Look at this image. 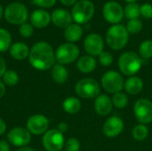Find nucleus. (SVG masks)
Wrapping results in <instances>:
<instances>
[{
	"label": "nucleus",
	"instance_id": "obj_1",
	"mask_svg": "<svg viewBox=\"0 0 152 151\" xmlns=\"http://www.w3.org/2000/svg\"><path fill=\"white\" fill-rule=\"evenodd\" d=\"M30 65L38 70H46L54 65L55 53L53 47L45 41L36 43L29 51Z\"/></svg>",
	"mask_w": 152,
	"mask_h": 151
},
{
	"label": "nucleus",
	"instance_id": "obj_2",
	"mask_svg": "<svg viewBox=\"0 0 152 151\" xmlns=\"http://www.w3.org/2000/svg\"><path fill=\"white\" fill-rule=\"evenodd\" d=\"M129 39V33L122 24H115L109 28L106 33V42L110 48L120 50L124 48Z\"/></svg>",
	"mask_w": 152,
	"mask_h": 151
},
{
	"label": "nucleus",
	"instance_id": "obj_3",
	"mask_svg": "<svg viewBox=\"0 0 152 151\" xmlns=\"http://www.w3.org/2000/svg\"><path fill=\"white\" fill-rule=\"evenodd\" d=\"M142 59L134 52H126L122 53L118 60L120 71L126 76H134L142 68Z\"/></svg>",
	"mask_w": 152,
	"mask_h": 151
},
{
	"label": "nucleus",
	"instance_id": "obj_4",
	"mask_svg": "<svg viewBox=\"0 0 152 151\" xmlns=\"http://www.w3.org/2000/svg\"><path fill=\"white\" fill-rule=\"evenodd\" d=\"M94 4L90 0H79L72 7L71 15L77 24H85L94 16Z\"/></svg>",
	"mask_w": 152,
	"mask_h": 151
},
{
	"label": "nucleus",
	"instance_id": "obj_5",
	"mask_svg": "<svg viewBox=\"0 0 152 151\" xmlns=\"http://www.w3.org/2000/svg\"><path fill=\"white\" fill-rule=\"evenodd\" d=\"M4 15L6 20L11 24L21 25L28 20V9L27 7L19 2H13L9 4L4 11Z\"/></svg>",
	"mask_w": 152,
	"mask_h": 151
},
{
	"label": "nucleus",
	"instance_id": "obj_6",
	"mask_svg": "<svg viewBox=\"0 0 152 151\" xmlns=\"http://www.w3.org/2000/svg\"><path fill=\"white\" fill-rule=\"evenodd\" d=\"M77 94L84 99L98 97L101 93L99 84L93 78H84L79 80L75 87Z\"/></svg>",
	"mask_w": 152,
	"mask_h": 151
},
{
	"label": "nucleus",
	"instance_id": "obj_7",
	"mask_svg": "<svg viewBox=\"0 0 152 151\" xmlns=\"http://www.w3.org/2000/svg\"><path fill=\"white\" fill-rule=\"evenodd\" d=\"M79 56V49L73 43L61 44L55 53V59L59 64H69L76 61Z\"/></svg>",
	"mask_w": 152,
	"mask_h": 151
},
{
	"label": "nucleus",
	"instance_id": "obj_8",
	"mask_svg": "<svg viewBox=\"0 0 152 151\" xmlns=\"http://www.w3.org/2000/svg\"><path fill=\"white\" fill-rule=\"evenodd\" d=\"M102 85L103 89L110 93H120L124 87V79L122 76L114 70L106 72L102 77Z\"/></svg>",
	"mask_w": 152,
	"mask_h": 151
},
{
	"label": "nucleus",
	"instance_id": "obj_9",
	"mask_svg": "<svg viewBox=\"0 0 152 151\" xmlns=\"http://www.w3.org/2000/svg\"><path fill=\"white\" fill-rule=\"evenodd\" d=\"M102 15L109 23L118 24L124 17V8L116 1H109L102 7Z\"/></svg>",
	"mask_w": 152,
	"mask_h": 151
},
{
	"label": "nucleus",
	"instance_id": "obj_10",
	"mask_svg": "<svg viewBox=\"0 0 152 151\" xmlns=\"http://www.w3.org/2000/svg\"><path fill=\"white\" fill-rule=\"evenodd\" d=\"M43 146L47 151H61L64 146L63 133L58 129L47 131L43 136Z\"/></svg>",
	"mask_w": 152,
	"mask_h": 151
},
{
	"label": "nucleus",
	"instance_id": "obj_11",
	"mask_svg": "<svg viewBox=\"0 0 152 151\" xmlns=\"http://www.w3.org/2000/svg\"><path fill=\"white\" fill-rule=\"evenodd\" d=\"M136 119L142 125L152 122V102L148 99L138 100L134 107Z\"/></svg>",
	"mask_w": 152,
	"mask_h": 151
},
{
	"label": "nucleus",
	"instance_id": "obj_12",
	"mask_svg": "<svg viewBox=\"0 0 152 151\" xmlns=\"http://www.w3.org/2000/svg\"><path fill=\"white\" fill-rule=\"evenodd\" d=\"M85 50L91 56H99L104 49V42L102 37L96 33L88 35L84 42Z\"/></svg>",
	"mask_w": 152,
	"mask_h": 151
},
{
	"label": "nucleus",
	"instance_id": "obj_13",
	"mask_svg": "<svg viewBox=\"0 0 152 151\" xmlns=\"http://www.w3.org/2000/svg\"><path fill=\"white\" fill-rule=\"evenodd\" d=\"M49 127V120L43 115L37 114L30 117L27 122V130L33 134L40 135L45 133Z\"/></svg>",
	"mask_w": 152,
	"mask_h": 151
},
{
	"label": "nucleus",
	"instance_id": "obj_14",
	"mask_svg": "<svg viewBox=\"0 0 152 151\" xmlns=\"http://www.w3.org/2000/svg\"><path fill=\"white\" fill-rule=\"evenodd\" d=\"M7 140L16 147H25L31 141L30 133L23 127H15L7 133Z\"/></svg>",
	"mask_w": 152,
	"mask_h": 151
},
{
	"label": "nucleus",
	"instance_id": "obj_15",
	"mask_svg": "<svg viewBox=\"0 0 152 151\" xmlns=\"http://www.w3.org/2000/svg\"><path fill=\"white\" fill-rule=\"evenodd\" d=\"M124 129L123 120L118 117H110L103 125V133L109 138H114L119 135Z\"/></svg>",
	"mask_w": 152,
	"mask_h": 151
},
{
	"label": "nucleus",
	"instance_id": "obj_16",
	"mask_svg": "<svg viewBox=\"0 0 152 151\" xmlns=\"http://www.w3.org/2000/svg\"><path fill=\"white\" fill-rule=\"evenodd\" d=\"M51 20L56 27L61 28H66L69 25L72 24L73 18H72L71 12H69V11H67L65 9L59 8V9H55L52 12Z\"/></svg>",
	"mask_w": 152,
	"mask_h": 151
},
{
	"label": "nucleus",
	"instance_id": "obj_17",
	"mask_svg": "<svg viewBox=\"0 0 152 151\" xmlns=\"http://www.w3.org/2000/svg\"><path fill=\"white\" fill-rule=\"evenodd\" d=\"M31 25L37 28H46L51 21V15L45 10H35L30 15Z\"/></svg>",
	"mask_w": 152,
	"mask_h": 151
},
{
	"label": "nucleus",
	"instance_id": "obj_18",
	"mask_svg": "<svg viewBox=\"0 0 152 151\" xmlns=\"http://www.w3.org/2000/svg\"><path fill=\"white\" fill-rule=\"evenodd\" d=\"M112 101L105 94H100L94 102V109L100 116H107L112 109Z\"/></svg>",
	"mask_w": 152,
	"mask_h": 151
},
{
	"label": "nucleus",
	"instance_id": "obj_19",
	"mask_svg": "<svg viewBox=\"0 0 152 151\" xmlns=\"http://www.w3.org/2000/svg\"><path fill=\"white\" fill-rule=\"evenodd\" d=\"M29 49L28 45L22 42H17L11 45L10 54L11 56L17 61H23L29 55Z\"/></svg>",
	"mask_w": 152,
	"mask_h": 151
},
{
	"label": "nucleus",
	"instance_id": "obj_20",
	"mask_svg": "<svg viewBox=\"0 0 152 151\" xmlns=\"http://www.w3.org/2000/svg\"><path fill=\"white\" fill-rule=\"evenodd\" d=\"M83 36V28L79 24H71L65 28L64 37L69 43L77 42Z\"/></svg>",
	"mask_w": 152,
	"mask_h": 151
},
{
	"label": "nucleus",
	"instance_id": "obj_21",
	"mask_svg": "<svg viewBox=\"0 0 152 151\" xmlns=\"http://www.w3.org/2000/svg\"><path fill=\"white\" fill-rule=\"evenodd\" d=\"M96 65H97V62L95 59L91 55H86V56L79 58L77 63V66L79 71L85 74L94 71L96 68Z\"/></svg>",
	"mask_w": 152,
	"mask_h": 151
},
{
	"label": "nucleus",
	"instance_id": "obj_22",
	"mask_svg": "<svg viewBox=\"0 0 152 151\" xmlns=\"http://www.w3.org/2000/svg\"><path fill=\"white\" fill-rule=\"evenodd\" d=\"M125 89L126 91L132 95H136L138 94L143 88V82L142 80L138 77H129L125 85Z\"/></svg>",
	"mask_w": 152,
	"mask_h": 151
},
{
	"label": "nucleus",
	"instance_id": "obj_23",
	"mask_svg": "<svg viewBox=\"0 0 152 151\" xmlns=\"http://www.w3.org/2000/svg\"><path fill=\"white\" fill-rule=\"evenodd\" d=\"M52 77L54 82L58 84H63L68 80L69 72L67 69L61 64H55L53 67Z\"/></svg>",
	"mask_w": 152,
	"mask_h": 151
},
{
	"label": "nucleus",
	"instance_id": "obj_24",
	"mask_svg": "<svg viewBox=\"0 0 152 151\" xmlns=\"http://www.w3.org/2000/svg\"><path fill=\"white\" fill-rule=\"evenodd\" d=\"M63 109L69 114H76L81 109V102L77 98L69 97L62 103Z\"/></svg>",
	"mask_w": 152,
	"mask_h": 151
},
{
	"label": "nucleus",
	"instance_id": "obj_25",
	"mask_svg": "<svg viewBox=\"0 0 152 151\" xmlns=\"http://www.w3.org/2000/svg\"><path fill=\"white\" fill-rule=\"evenodd\" d=\"M124 15L128 19V20H134V19H138L139 16L141 15V10H140V5L136 3H132V4H127L124 9Z\"/></svg>",
	"mask_w": 152,
	"mask_h": 151
},
{
	"label": "nucleus",
	"instance_id": "obj_26",
	"mask_svg": "<svg viewBox=\"0 0 152 151\" xmlns=\"http://www.w3.org/2000/svg\"><path fill=\"white\" fill-rule=\"evenodd\" d=\"M12 37L10 33L4 29L0 28V53H4L7 51L11 47Z\"/></svg>",
	"mask_w": 152,
	"mask_h": 151
},
{
	"label": "nucleus",
	"instance_id": "obj_27",
	"mask_svg": "<svg viewBox=\"0 0 152 151\" xmlns=\"http://www.w3.org/2000/svg\"><path fill=\"white\" fill-rule=\"evenodd\" d=\"M139 55L144 60L152 58V40H145L140 44Z\"/></svg>",
	"mask_w": 152,
	"mask_h": 151
},
{
	"label": "nucleus",
	"instance_id": "obj_28",
	"mask_svg": "<svg viewBox=\"0 0 152 151\" xmlns=\"http://www.w3.org/2000/svg\"><path fill=\"white\" fill-rule=\"evenodd\" d=\"M148 135H149V130L145 125L142 124L134 126V128L133 129V136L138 142L144 141L148 137Z\"/></svg>",
	"mask_w": 152,
	"mask_h": 151
},
{
	"label": "nucleus",
	"instance_id": "obj_29",
	"mask_svg": "<svg viewBox=\"0 0 152 151\" xmlns=\"http://www.w3.org/2000/svg\"><path fill=\"white\" fill-rule=\"evenodd\" d=\"M19 82V76L14 70H6L3 76V83L7 86H14Z\"/></svg>",
	"mask_w": 152,
	"mask_h": 151
},
{
	"label": "nucleus",
	"instance_id": "obj_30",
	"mask_svg": "<svg viewBox=\"0 0 152 151\" xmlns=\"http://www.w3.org/2000/svg\"><path fill=\"white\" fill-rule=\"evenodd\" d=\"M112 103L113 105L118 109H124L128 104V98L127 96L123 93H117L114 94L112 98Z\"/></svg>",
	"mask_w": 152,
	"mask_h": 151
},
{
	"label": "nucleus",
	"instance_id": "obj_31",
	"mask_svg": "<svg viewBox=\"0 0 152 151\" xmlns=\"http://www.w3.org/2000/svg\"><path fill=\"white\" fill-rule=\"evenodd\" d=\"M142 22L139 19H134V20H129L127 24H126V29L129 34H138L142 31Z\"/></svg>",
	"mask_w": 152,
	"mask_h": 151
},
{
	"label": "nucleus",
	"instance_id": "obj_32",
	"mask_svg": "<svg viewBox=\"0 0 152 151\" xmlns=\"http://www.w3.org/2000/svg\"><path fill=\"white\" fill-rule=\"evenodd\" d=\"M19 32L23 37H30L33 35L34 28L33 26L29 23H23L19 28Z\"/></svg>",
	"mask_w": 152,
	"mask_h": 151
},
{
	"label": "nucleus",
	"instance_id": "obj_33",
	"mask_svg": "<svg viewBox=\"0 0 152 151\" xmlns=\"http://www.w3.org/2000/svg\"><path fill=\"white\" fill-rule=\"evenodd\" d=\"M99 61L101 65L104 67H108L112 64L113 62V56L109 52H102L99 55Z\"/></svg>",
	"mask_w": 152,
	"mask_h": 151
},
{
	"label": "nucleus",
	"instance_id": "obj_34",
	"mask_svg": "<svg viewBox=\"0 0 152 151\" xmlns=\"http://www.w3.org/2000/svg\"><path fill=\"white\" fill-rule=\"evenodd\" d=\"M66 151H79L80 150V142L76 138H70L67 141L65 145Z\"/></svg>",
	"mask_w": 152,
	"mask_h": 151
},
{
	"label": "nucleus",
	"instance_id": "obj_35",
	"mask_svg": "<svg viewBox=\"0 0 152 151\" xmlns=\"http://www.w3.org/2000/svg\"><path fill=\"white\" fill-rule=\"evenodd\" d=\"M141 10V15L146 19H151L152 18V5L149 3H145L140 6Z\"/></svg>",
	"mask_w": 152,
	"mask_h": 151
},
{
	"label": "nucleus",
	"instance_id": "obj_36",
	"mask_svg": "<svg viewBox=\"0 0 152 151\" xmlns=\"http://www.w3.org/2000/svg\"><path fill=\"white\" fill-rule=\"evenodd\" d=\"M56 0H33V3L42 8H50L55 4Z\"/></svg>",
	"mask_w": 152,
	"mask_h": 151
},
{
	"label": "nucleus",
	"instance_id": "obj_37",
	"mask_svg": "<svg viewBox=\"0 0 152 151\" xmlns=\"http://www.w3.org/2000/svg\"><path fill=\"white\" fill-rule=\"evenodd\" d=\"M5 72H6V63L2 57H0V77H2Z\"/></svg>",
	"mask_w": 152,
	"mask_h": 151
},
{
	"label": "nucleus",
	"instance_id": "obj_38",
	"mask_svg": "<svg viewBox=\"0 0 152 151\" xmlns=\"http://www.w3.org/2000/svg\"><path fill=\"white\" fill-rule=\"evenodd\" d=\"M0 151H10V146L6 141H0Z\"/></svg>",
	"mask_w": 152,
	"mask_h": 151
},
{
	"label": "nucleus",
	"instance_id": "obj_39",
	"mask_svg": "<svg viewBox=\"0 0 152 151\" xmlns=\"http://www.w3.org/2000/svg\"><path fill=\"white\" fill-rule=\"evenodd\" d=\"M58 130L61 132V133H65V132H67V130H68V125L65 123V122H61V123H60L59 125H58Z\"/></svg>",
	"mask_w": 152,
	"mask_h": 151
},
{
	"label": "nucleus",
	"instance_id": "obj_40",
	"mask_svg": "<svg viewBox=\"0 0 152 151\" xmlns=\"http://www.w3.org/2000/svg\"><path fill=\"white\" fill-rule=\"evenodd\" d=\"M60 2L66 6H71L74 5L77 2V0H60Z\"/></svg>",
	"mask_w": 152,
	"mask_h": 151
},
{
	"label": "nucleus",
	"instance_id": "obj_41",
	"mask_svg": "<svg viewBox=\"0 0 152 151\" xmlns=\"http://www.w3.org/2000/svg\"><path fill=\"white\" fill-rule=\"evenodd\" d=\"M5 131H6V124L2 118H0V135L4 134Z\"/></svg>",
	"mask_w": 152,
	"mask_h": 151
},
{
	"label": "nucleus",
	"instance_id": "obj_42",
	"mask_svg": "<svg viewBox=\"0 0 152 151\" xmlns=\"http://www.w3.org/2000/svg\"><path fill=\"white\" fill-rule=\"evenodd\" d=\"M5 93V85L0 81V98H2Z\"/></svg>",
	"mask_w": 152,
	"mask_h": 151
},
{
	"label": "nucleus",
	"instance_id": "obj_43",
	"mask_svg": "<svg viewBox=\"0 0 152 151\" xmlns=\"http://www.w3.org/2000/svg\"><path fill=\"white\" fill-rule=\"evenodd\" d=\"M17 151H36L34 149L30 148V147H21L20 149H19Z\"/></svg>",
	"mask_w": 152,
	"mask_h": 151
},
{
	"label": "nucleus",
	"instance_id": "obj_44",
	"mask_svg": "<svg viewBox=\"0 0 152 151\" xmlns=\"http://www.w3.org/2000/svg\"><path fill=\"white\" fill-rule=\"evenodd\" d=\"M3 14H4V10H3L2 5L0 4V20H1V18H2V16H3Z\"/></svg>",
	"mask_w": 152,
	"mask_h": 151
},
{
	"label": "nucleus",
	"instance_id": "obj_45",
	"mask_svg": "<svg viewBox=\"0 0 152 151\" xmlns=\"http://www.w3.org/2000/svg\"><path fill=\"white\" fill-rule=\"evenodd\" d=\"M127 4H132V3H136L138 0H125Z\"/></svg>",
	"mask_w": 152,
	"mask_h": 151
}]
</instances>
